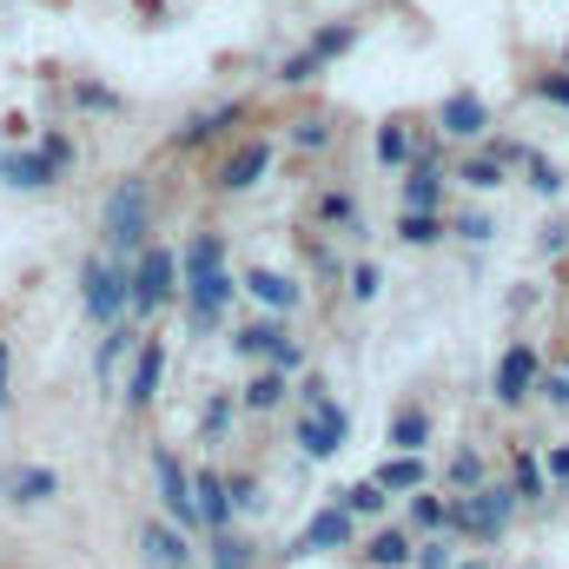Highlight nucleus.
<instances>
[{
    "instance_id": "nucleus-36",
    "label": "nucleus",
    "mask_w": 569,
    "mask_h": 569,
    "mask_svg": "<svg viewBox=\"0 0 569 569\" xmlns=\"http://www.w3.org/2000/svg\"><path fill=\"white\" fill-rule=\"evenodd\" d=\"M530 100H543V107H563V113H569V73H563V67H550V73H530Z\"/></svg>"
},
{
    "instance_id": "nucleus-16",
    "label": "nucleus",
    "mask_w": 569,
    "mask_h": 569,
    "mask_svg": "<svg viewBox=\"0 0 569 569\" xmlns=\"http://www.w3.org/2000/svg\"><path fill=\"white\" fill-rule=\"evenodd\" d=\"M0 179H7L13 192H47V186H60V172L40 159V146H33V152H0Z\"/></svg>"
},
{
    "instance_id": "nucleus-30",
    "label": "nucleus",
    "mask_w": 569,
    "mask_h": 569,
    "mask_svg": "<svg viewBox=\"0 0 569 569\" xmlns=\"http://www.w3.org/2000/svg\"><path fill=\"white\" fill-rule=\"evenodd\" d=\"M411 152H418V133H411L405 120H385V127H378V159H385V166H411Z\"/></svg>"
},
{
    "instance_id": "nucleus-37",
    "label": "nucleus",
    "mask_w": 569,
    "mask_h": 569,
    "mask_svg": "<svg viewBox=\"0 0 569 569\" xmlns=\"http://www.w3.org/2000/svg\"><path fill=\"white\" fill-rule=\"evenodd\" d=\"M318 73H325V60H318L311 47H298V53H291V60L279 67V87H311Z\"/></svg>"
},
{
    "instance_id": "nucleus-22",
    "label": "nucleus",
    "mask_w": 569,
    "mask_h": 569,
    "mask_svg": "<svg viewBox=\"0 0 569 569\" xmlns=\"http://www.w3.org/2000/svg\"><path fill=\"white\" fill-rule=\"evenodd\" d=\"M371 477H378V483H385V490H411V497H418V490H425V457H411V450H391V457H385V463H378V470H371Z\"/></svg>"
},
{
    "instance_id": "nucleus-33",
    "label": "nucleus",
    "mask_w": 569,
    "mask_h": 569,
    "mask_svg": "<svg viewBox=\"0 0 569 569\" xmlns=\"http://www.w3.org/2000/svg\"><path fill=\"white\" fill-rule=\"evenodd\" d=\"M411 530H425V537H443L450 530V497H411Z\"/></svg>"
},
{
    "instance_id": "nucleus-13",
    "label": "nucleus",
    "mask_w": 569,
    "mask_h": 569,
    "mask_svg": "<svg viewBox=\"0 0 569 569\" xmlns=\"http://www.w3.org/2000/svg\"><path fill=\"white\" fill-rule=\"evenodd\" d=\"M232 291H239V284L226 279V266H219V272H186V305H192V325H219V311L232 305Z\"/></svg>"
},
{
    "instance_id": "nucleus-20",
    "label": "nucleus",
    "mask_w": 569,
    "mask_h": 569,
    "mask_svg": "<svg viewBox=\"0 0 569 569\" xmlns=\"http://www.w3.org/2000/svg\"><path fill=\"white\" fill-rule=\"evenodd\" d=\"M385 443H391V450H411V457H425V443H430V411H425V405H398V411H391V425H385Z\"/></svg>"
},
{
    "instance_id": "nucleus-9",
    "label": "nucleus",
    "mask_w": 569,
    "mask_h": 569,
    "mask_svg": "<svg viewBox=\"0 0 569 569\" xmlns=\"http://www.w3.org/2000/svg\"><path fill=\"white\" fill-rule=\"evenodd\" d=\"M437 133H443V140H483V133H490V107H483V93H470V87L443 93V107H437Z\"/></svg>"
},
{
    "instance_id": "nucleus-17",
    "label": "nucleus",
    "mask_w": 569,
    "mask_h": 569,
    "mask_svg": "<svg viewBox=\"0 0 569 569\" xmlns=\"http://www.w3.org/2000/svg\"><path fill=\"white\" fill-rule=\"evenodd\" d=\"M192 503H199V523L206 530H226L232 523V490L219 470H192Z\"/></svg>"
},
{
    "instance_id": "nucleus-10",
    "label": "nucleus",
    "mask_w": 569,
    "mask_h": 569,
    "mask_svg": "<svg viewBox=\"0 0 569 569\" xmlns=\"http://www.w3.org/2000/svg\"><path fill=\"white\" fill-rule=\"evenodd\" d=\"M232 351H239V358H272L279 371L298 365V345H291V331H284L279 318H252L246 331H232Z\"/></svg>"
},
{
    "instance_id": "nucleus-48",
    "label": "nucleus",
    "mask_w": 569,
    "mask_h": 569,
    "mask_svg": "<svg viewBox=\"0 0 569 569\" xmlns=\"http://www.w3.org/2000/svg\"><path fill=\"white\" fill-rule=\"evenodd\" d=\"M226 425H232V398H212V405H206V430L226 437Z\"/></svg>"
},
{
    "instance_id": "nucleus-53",
    "label": "nucleus",
    "mask_w": 569,
    "mask_h": 569,
    "mask_svg": "<svg viewBox=\"0 0 569 569\" xmlns=\"http://www.w3.org/2000/svg\"><path fill=\"white\" fill-rule=\"evenodd\" d=\"M457 569H490V563H483V557H477V563H457Z\"/></svg>"
},
{
    "instance_id": "nucleus-32",
    "label": "nucleus",
    "mask_w": 569,
    "mask_h": 569,
    "mask_svg": "<svg viewBox=\"0 0 569 569\" xmlns=\"http://www.w3.org/2000/svg\"><path fill=\"white\" fill-rule=\"evenodd\" d=\"M133 351H140V338H133V331H120V325H113V331H107V345H100V351H93V371H100V378H113V371H120V365H127V358H133Z\"/></svg>"
},
{
    "instance_id": "nucleus-51",
    "label": "nucleus",
    "mask_w": 569,
    "mask_h": 569,
    "mask_svg": "<svg viewBox=\"0 0 569 569\" xmlns=\"http://www.w3.org/2000/svg\"><path fill=\"white\" fill-rule=\"evenodd\" d=\"M7 358H13V351H7V338H0V411H7Z\"/></svg>"
},
{
    "instance_id": "nucleus-27",
    "label": "nucleus",
    "mask_w": 569,
    "mask_h": 569,
    "mask_svg": "<svg viewBox=\"0 0 569 569\" xmlns=\"http://www.w3.org/2000/svg\"><path fill=\"white\" fill-rule=\"evenodd\" d=\"M385 497H391V490H385L378 477H358V483H345V490H338V510H351V517H378V510H385Z\"/></svg>"
},
{
    "instance_id": "nucleus-34",
    "label": "nucleus",
    "mask_w": 569,
    "mask_h": 569,
    "mask_svg": "<svg viewBox=\"0 0 569 569\" xmlns=\"http://www.w3.org/2000/svg\"><path fill=\"white\" fill-rule=\"evenodd\" d=\"M523 172H530V192H543V199H557V192L569 186L563 166H557V159H543V152H530V159H523Z\"/></svg>"
},
{
    "instance_id": "nucleus-4",
    "label": "nucleus",
    "mask_w": 569,
    "mask_h": 569,
    "mask_svg": "<svg viewBox=\"0 0 569 569\" xmlns=\"http://www.w3.org/2000/svg\"><path fill=\"white\" fill-rule=\"evenodd\" d=\"M179 298V259L166 252V246H146L140 266H133V311L152 318V311H166Z\"/></svg>"
},
{
    "instance_id": "nucleus-42",
    "label": "nucleus",
    "mask_w": 569,
    "mask_h": 569,
    "mask_svg": "<svg viewBox=\"0 0 569 569\" xmlns=\"http://www.w3.org/2000/svg\"><path fill=\"white\" fill-rule=\"evenodd\" d=\"M40 159H47V166H53V172H67V166H73V140H67V133H53V127H47V140H40Z\"/></svg>"
},
{
    "instance_id": "nucleus-2",
    "label": "nucleus",
    "mask_w": 569,
    "mask_h": 569,
    "mask_svg": "<svg viewBox=\"0 0 569 569\" xmlns=\"http://www.w3.org/2000/svg\"><path fill=\"white\" fill-rule=\"evenodd\" d=\"M510 510H517V490L510 483H483V490L450 497V530L457 537H477V543H497L510 530Z\"/></svg>"
},
{
    "instance_id": "nucleus-15",
    "label": "nucleus",
    "mask_w": 569,
    "mask_h": 569,
    "mask_svg": "<svg viewBox=\"0 0 569 569\" xmlns=\"http://www.w3.org/2000/svg\"><path fill=\"white\" fill-rule=\"evenodd\" d=\"M140 550H146V563H159V569H192V543H186L179 523H146Z\"/></svg>"
},
{
    "instance_id": "nucleus-52",
    "label": "nucleus",
    "mask_w": 569,
    "mask_h": 569,
    "mask_svg": "<svg viewBox=\"0 0 569 569\" xmlns=\"http://www.w3.org/2000/svg\"><path fill=\"white\" fill-rule=\"evenodd\" d=\"M140 13L146 20H166V0H140Z\"/></svg>"
},
{
    "instance_id": "nucleus-11",
    "label": "nucleus",
    "mask_w": 569,
    "mask_h": 569,
    "mask_svg": "<svg viewBox=\"0 0 569 569\" xmlns=\"http://www.w3.org/2000/svg\"><path fill=\"white\" fill-rule=\"evenodd\" d=\"M0 497H7L13 510H33V503H53V497H60V477H53L47 463H13V470L0 477Z\"/></svg>"
},
{
    "instance_id": "nucleus-45",
    "label": "nucleus",
    "mask_w": 569,
    "mask_h": 569,
    "mask_svg": "<svg viewBox=\"0 0 569 569\" xmlns=\"http://www.w3.org/2000/svg\"><path fill=\"white\" fill-rule=\"evenodd\" d=\"M226 490H232V510H259V497H266L252 477H226Z\"/></svg>"
},
{
    "instance_id": "nucleus-35",
    "label": "nucleus",
    "mask_w": 569,
    "mask_h": 569,
    "mask_svg": "<svg viewBox=\"0 0 569 569\" xmlns=\"http://www.w3.org/2000/svg\"><path fill=\"white\" fill-rule=\"evenodd\" d=\"M443 477H450V490H457V497H463V490H483V457H477V450H457Z\"/></svg>"
},
{
    "instance_id": "nucleus-6",
    "label": "nucleus",
    "mask_w": 569,
    "mask_h": 569,
    "mask_svg": "<svg viewBox=\"0 0 569 569\" xmlns=\"http://www.w3.org/2000/svg\"><path fill=\"white\" fill-rule=\"evenodd\" d=\"M266 172H272V140H239L226 159H219V172H212V192H252Z\"/></svg>"
},
{
    "instance_id": "nucleus-29",
    "label": "nucleus",
    "mask_w": 569,
    "mask_h": 569,
    "mask_svg": "<svg viewBox=\"0 0 569 569\" xmlns=\"http://www.w3.org/2000/svg\"><path fill=\"white\" fill-rule=\"evenodd\" d=\"M510 490H517L523 503H537V497L550 490V477H543V463H537L530 450H517V457H510Z\"/></svg>"
},
{
    "instance_id": "nucleus-23",
    "label": "nucleus",
    "mask_w": 569,
    "mask_h": 569,
    "mask_svg": "<svg viewBox=\"0 0 569 569\" xmlns=\"http://www.w3.org/2000/svg\"><path fill=\"white\" fill-rule=\"evenodd\" d=\"M457 179H463V186H470V192H497V186H503V179H510V166H503V159H497V152H470V159H463V166H457Z\"/></svg>"
},
{
    "instance_id": "nucleus-7",
    "label": "nucleus",
    "mask_w": 569,
    "mask_h": 569,
    "mask_svg": "<svg viewBox=\"0 0 569 569\" xmlns=\"http://www.w3.org/2000/svg\"><path fill=\"white\" fill-rule=\"evenodd\" d=\"M239 120H246V100H219V107H206V113H186V120L172 127V152H199V146L226 140Z\"/></svg>"
},
{
    "instance_id": "nucleus-49",
    "label": "nucleus",
    "mask_w": 569,
    "mask_h": 569,
    "mask_svg": "<svg viewBox=\"0 0 569 569\" xmlns=\"http://www.w3.org/2000/svg\"><path fill=\"white\" fill-rule=\"evenodd\" d=\"M543 252H569V226H563V219H550V226H543Z\"/></svg>"
},
{
    "instance_id": "nucleus-18",
    "label": "nucleus",
    "mask_w": 569,
    "mask_h": 569,
    "mask_svg": "<svg viewBox=\"0 0 569 569\" xmlns=\"http://www.w3.org/2000/svg\"><path fill=\"white\" fill-rule=\"evenodd\" d=\"M405 212H443V166L430 159L405 166Z\"/></svg>"
},
{
    "instance_id": "nucleus-19",
    "label": "nucleus",
    "mask_w": 569,
    "mask_h": 569,
    "mask_svg": "<svg viewBox=\"0 0 569 569\" xmlns=\"http://www.w3.org/2000/svg\"><path fill=\"white\" fill-rule=\"evenodd\" d=\"M351 543V510H338V503H325L305 530H298V550H345Z\"/></svg>"
},
{
    "instance_id": "nucleus-24",
    "label": "nucleus",
    "mask_w": 569,
    "mask_h": 569,
    "mask_svg": "<svg viewBox=\"0 0 569 569\" xmlns=\"http://www.w3.org/2000/svg\"><path fill=\"white\" fill-rule=\"evenodd\" d=\"M246 291H252L266 311H291V305H298V284L284 279V272H246Z\"/></svg>"
},
{
    "instance_id": "nucleus-31",
    "label": "nucleus",
    "mask_w": 569,
    "mask_h": 569,
    "mask_svg": "<svg viewBox=\"0 0 569 569\" xmlns=\"http://www.w3.org/2000/svg\"><path fill=\"white\" fill-rule=\"evenodd\" d=\"M450 226H443V212H398V239L405 246H437Z\"/></svg>"
},
{
    "instance_id": "nucleus-12",
    "label": "nucleus",
    "mask_w": 569,
    "mask_h": 569,
    "mask_svg": "<svg viewBox=\"0 0 569 569\" xmlns=\"http://www.w3.org/2000/svg\"><path fill=\"white\" fill-rule=\"evenodd\" d=\"M152 470H159V497H166V517L179 523V530H192L199 523V503H192V477H186V463L179 457H152Z\"/></svg>"
},
{
    "instance_id": "nucleus-50",
    "label": "nucleus",
    "mask_w": 569,
    "mask_h": 569,
    "mask_svg": "<svg viewBox=\"0 0 569 569\" xmlns=\"http://www.w3.org/2000/svg\"><path fill=\"white\" fill-rule=\"evenodd\" d=\"M80 107H120V100H113L107 87H80Z\"/></svg>"
},
{
    "instance_id": "nucleus-26",
    "label": "nucleus",
    "mask_w": 569,
    "mask_h": 569,
    "mask_svg": "<svg viewBox=\"0 0 569 569\" xmlns=\"http://www.w3.org/2000/svg\"><path fill=\"white\" fill-rule=\"evenodd\" d=\"M351 47H358V20H331V27H318V33H311V53H318L325 67H331V60H345Z\"/></svg>"
},
{
    "instance_id": "nucleus-3",
    "label": "nucleus",
    "mask_w": 569,
    "mask_h": 569,
    "mask_svg": "<svg viewBox=\"0 0 569 569\" xmlns=\"http://www.w3.org/2000/svg\"><path fill=\"white\" fill-rule=\"evenodd\" d=\"M80 305H87V318H93V325H107V331H113V325L133 311V272H120L113 259H100V252H93V259L80 266Z\"/></svg>"
},
{
    "instance_id": "nucleus-41",
    "label": "nucleus",
    "mask_w": 569,
    "mask_h": 569,
    "mask_svg": "<svg viewBox=\"0 0 569 569\" xmlns=\"http://www.w3.org/2000/svg\"><path fill=\"white\" fill-rule=\"evenodd\" d=\"M450 232H457V239H470V246H483V239H497V219H490V212H463Z\"/></svg>"
},
{
    "instance_id": "nucleus-5",
    "label": "nucleus",
    "mask_w": 569,
    "mask_h": 569,
    "mask_svg": "<svg viewBox=\"0 0 569 569\" xmlns=\"http://www.w3.org/2000/svg\"><path fill=\"white\" fill-rule=\"evenodd\" d=\"M543 385V358H537V345H510L503 358H497V378H490V398L503 405V411H517L530 391Z\"/></svg>"
},
{
    "instance_id": "nucleus-43",
    "label": "nucleus",
    "mask_w": 569,
    "mask_h": 569,
    "mask_svg": "<svg viewBox=\"0 0 569 569\" xmlns=\"http://www.w3.org/2000/svg\"><path fill=\"white\" fill-rule=\"evenodd\" d=\"M378 291H385V272H378V266H351V298H358V305H371Z\"/></svg>"
},
{
    "instance_id": "nucleus-1",
    "label": "nucleus",
    "mask_w": 569,
    "mask_h": 569,
    "mask_svg": "<svg viewBox=\"0 0 569 569\" xmlns=\"http://www.w3.org/2000/svg\"><path fill=\"white\" fill-rule=\"evenodd\" d=\"M146 232H152V186L146 179H120L100 206V239L113 252H140Z\"/></svg>"
},
{
    "instance_id": "nucleus-47",
    "label": "nucleus",
    "mask_w": 569,
    "mask_h": 569,
    "mask_svg": "<svg viewBox=\"0 0 569 569\" xmlns=\"http://www.w3.org/2000/svg\"><path fill=\"white\" fill-rule=\"evenodd\" d=\"M543 477L569 490V443H550V457H543Z\"/></svg>"
},
{
    "instance_id": "nucleus-25",
    "label": "nucleus",
    "mask_w": 569,
    "mask_h": 569,
    "mask_svg": "<svg viewBox=\"0 0 569 569\" xmlns=\"http://www.w3.org/2000/svg\"><path fill=\"white\" fill-rule=\"evenodd\" d=\"M259 563V550L246 543V537H232V530H212V550H206V569H252Z\"/></svg>"
},
{
    "instance_id": "nucleus-44",
    "label": "nucleus",
    "mask_w": 569,
    "mask_h": 569,
    "mask_svg": "<svg viewBox=\"0 0 569 569\" xmlns=\"http://www.w3.org/2000/svg\"><path fill=\"white\" fill-rule=\"evenodd\" d=\"M291 146H305V152H325V146H331V127H325V120H298V127H291Z\"/></svg>"
},
{
    "instance_id": "nucleus-14",
    "label": "nucleus",
    "mask_w": 569,
    "mask_h": 569,
    "mask_svg": "<svg viewBox=\"0 0 569 569\" xmlns=\"http://www.w3.org/2000/svg\"><path fill=\"white\" fill-rule=\"evenodd\" d=\"M159 378H166V345L159 338H146L140 351H133V378H127V411H146L152 405V391H159Z\"/></svg>"
},
{
    "instance_id": "nucleus-40",
    "label": "nucleus",
    "mask_w": 569,
    "mask_h": 569,
    "mask_svg": "<svg viewBox=\"0 0 569 569\" xmlns=\"http://www.w3.org/2000/svg\"><path fill=\"white\" fill-rule=\"evenodd\" d=\"M537 391H543V398H550L557 411H569V358H557V365L543 371V385H537Z\"/></svg>"
},
{
    "instance_id": "nucleus-38",
    "label": "nucleus",
    "mask_w": 569,
    "mask_h": 569,
    "mask_svg": "<svg viewBox=\"0 0 569 569\" xmlns=\"http://www.w3.org/2000/svg\"><path fill=\"white\" fill-rule=\"evenodd\" d=\"M219 266H226V239L199 232V239H192V252H186V272H219Z\"/></svg>"
},
{
    "instance_id": "nucleus-21",
    "label": "nucleus",
    "mask_w": 569,
    "mask_h": 569,
    "mask_svg": "<svg viewBox=\"0 0 569 569\" xmlns=\"http://www.w3.org/2000/svg\"><path fill=\"white\" fill-rule=\"evenodd\" d=\"M365 563H371V569H405V563H418V543H411V530H378V537L365 543Z\"/></svg>"
},
{
    "instance_id": "nucleus-39",
    "label": "nucleus",
    "mask_w": 569,
    "mask_h": 569,
    "mask_svg": "<svg viewBox=\"0 0 569 569\" xmlns=\"http://www.w3.org/2000/svg\"><path fill=\"white\" fill-rule=\"evenodd\" d=\"M318 219H325V226L358 232V206H351V192H325V199H318Z\"/></svg>"
},
{
    "instance_id": "nucleus-28",
    "label": "nucleus",
    "mask_w": 569,
    "mask_h": 569,
    "mask_svg": "<svg viewBox=\"0 0 569 569\" xmlns=\"http://www.w3.org/2000/svg\"><path fill=\"white\" fill-rule=\"evenodd\" d=\"M239 398H246V411H279V405H284V371H279V365H266Z\"/></svg>"
},
{
    "instance_id": "nucleus-8",
    "label": "nucleus",
    "mask_w": 569,
    "mask_h": 569,
    "mask_svg": "<svg viewBox=\"0 0 569 569\" xmlns=\"http://www.w3.org/2000/svg\"><path fill=\"white\" fill-rule=\"evenodd\" d=\"M345 437H351V418H345L331 398L305 405V425H298V443H305V457H338V450H345Z\"/></svg>"
},
{
    "instance_id": "nucleus-46",
    "label": "nucleus",
    "mask_w": 569,
    "mask_h": 569,
    "mask_svg": "<svg viewBox=\"0 0 569 569\" xmlns=\"http://www.w3.org/2000/svg\"><path fill=\"white\" fill-rule=\"evenodd\" d=\"M418 569H457V557H450V543H443V537H430L425 550H418Z\"/></svg>"
}]
</instances>
